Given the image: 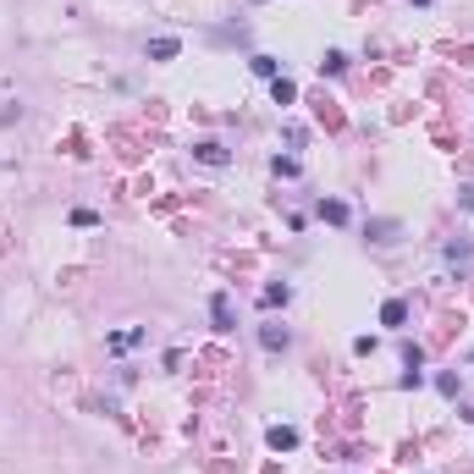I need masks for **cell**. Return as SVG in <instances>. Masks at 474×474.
Instances as JSON below:
<instances>
[{
    "mask_svg": "<svg viewBox=\"0 0 474 474\" xmlns=\"http://www.w3.org/2000/svg\"><path fill=\"white\" fill-rule=\"evenodd\" d=\"M193 160H199V165H210V171H221V165H227L232 155H227L221 144H215V138H205V144H193Z\"/></svg>",
    "mask_w": 474,
    "mask_h": 474,
    "instance_id": "1",
    "label": "cell"
},
{
    "mask_svg": "<svg viewBox=\"0 0 474 474\" xmlns=\"http://www.w3.org/2000/svg\"><path fill=\"white\" fill-rule=\"evenodd\" d=\"M138 342H144V326H127V331H110V336H105V348H110V353H133Z\"/></svg>",
    "mask_w": 474,
    "mask_h": 474,
    "instance_id": "2",
    "label": "cell"
},
{
    "mask_svg": "<svg viewBox=\"0 0 474 474\" xmlns=\"http://www.w3.org/2000/svg\"><path fill=\"white\" fill-rule=\"evenodd\" d=\"M210 320H215V331H232V326H237V314H232V298H227V292H215V298H210Z\"/></svg>",
    "mask_w": 474,
    "mask_h": 474,
    "instance_id": "3",
    "label": "cell"
},
{
    "mask_svg": "<svg viewBox=\"0 0 474 474\" xmlns=\"http://www.w3.org/2000/svg\"><path fill=\"white\" fill-rule=\"evenodd\" d=\"M265 447H270V453H292V447H298V431H292V425H270Z\"/></svg>",
    "mask_w": 474,
    "mask_h": 474,
    "instance_id": "4",
    "label": "cell"
},
{
    "mask_svg": "<svg viewBox=\"0 0 474 474\" xmlns=\"http://www.w3.org/2000/svg\"><path fill=\"white\" fill-rule=\"evenodd\" d=\"M287 342H292L287 326H259V348L265 353H287Z\"/></svg>",
    "mask_w": 474,
    "mask_h": 474,
    "instance_id": "5",
    "label": "cell"
},
{
    "mask_svg": "<svg viewBox=\"0 0 474 474\" xmlns=\"http://www.w3.org/2000/svg\"><path fill=\"white\" fill-rule=\"evenodd\" d=\"M177 50H182V44L171 39V34H165V39H149V44H144V56H149V61H177Z\"/></svg>",
    "mask_w": 474,
    "mask_h": 474,
    "instance_id": "6",
    "label": "cell"
},
{
    "mask_svg": "<svg viewBox=\"0 0 474 474\" xmlns=\"http://www.w3.org/2000/svg\"><path fill=\"white\" fill-rule=\"evenodd\" d=\"M397 237H403V227H397V221H370V243H381V248H392Z\"/></svg>",
    "mask_w": 474,
    "mask_h": 474,
    "instance_id": "7",
    "label": "cell"
},
{
    "mask_svg": "<svg viewBox=\"0 0 474 474\" xmlns=\"http://www.w3.org/2000/svg\"><path fill=\"white\" fill-rule=\"evenodd\" d=\"M320 221H331V227H348V205H342V199H320Z\"/></svg>",
    "mask_w": 474,
    "mask_h": 474,
    "instance_id": "8",
    "label": "cell"
},
{
    "mask_svg": "<svg viewBox=\"0 0 474 474\" xmlns=\"http://www.w3.org/2000/svg\"><path fill=\"white\" fill-rule=\"evenodd\" d=\"M403 320H408V304L403 298H386L381 304V326H403Z\"/></svg>",
    "mask_w": 474,
    "mask_h": 474,
    "instance_id": "9",
    "label": "cell"
},
{
    "mask_svg": "<svg viewBox=\"0 0 474 474\" xmlns=\"http://www.w3.org/2000/svg\"><path fill=\"white\" fill-rule=\"evenodd\" d=\"M270 100L292 105V100H298V83H292V78H270Z\"/></svg>",
    "mask_w": 474,
    "mask_h": 474,
    "instance_id": "10",
    "label": "cell"
},
{
    "mask_svg": "<svg viewBox=\"0 0 474 474\" xmlns=\"http://www.w3.org/2000/svg\"><path fill=\"white\" fill-rule=\"evenodd\" d=\"M348 72V56L342 50H326V61H320V78H342Z\"/></svg>",
    "mask_w": 474,
    "mask_h": 474,
    "instance_id": "11",
    "label": "cell"
},
{
    "mask_svg": "<svg viewBox=\"0 0 474 474\" xmlns=\"http://www.w3.org/2000/svg\"><path fill=\"white\" fill-rule=\"evenodd\" d=\"M287 298H292V287H287V282H270V287L259 292V304H265V309H276V304H287Z\"/></svg>",
    "mask_w": 474,
    "mask_h": 474,
    "instance_id": "12",
    "label": "cell"
},
{
    "mask_svg": "<svg viewBox=\"0 0 474 474\" xmlns=\"http://www.w3.org/2000/svg\"><path fill=\"white\" fill-rule=\"evenodd\" d=\"M248 66H254V78H282V72H276V56H254Z\"/></svg>",
    "mask_w": 474,
    "mask_h": 474,
    "instance_id": "13",
    "label": "cell"
},
{
    "mask_svg": "<svg viewBox=\"0 0 474 474\" xmlns=\"http://www.w3.org/2000/svg\"><path fill=\"white\" fill-rule=\"evenodd\" d=\"M270 171H276V177H298V171H304V165L292 160V155H276V160H270Z\"/></svg>",
    "mask_w": 474,
    "mask_h": 474,
    "instance_id": "14",
    "label": "cell"
},
{
    "mask_svg": "<svg viewBox=\"0 0 474 474\" xmlns=\"http://www.w3.org/2000/svg\"><path fill=\"white\" fill-rule=\"evenodd\" d=\"M436 392H441V397H458V392H463V381H458V375H436Z\"/></svg>",
    "mask_w": 474,
    "mask_h": 474,
    "instance_id": "15",
    "label": "cell"
},
{
    "mask_svg": "<svg viewBox=\"0 0 474 474\" xmlns=\"http://www.w3.org/2000/svg\"><path fill=\"white\" fill-rule=\"evenodd\" d=\"M403 364H408V370H419V364H425V348H419V342H403Z\"/></svg>",
    "mask_w": 474,
    "mask_h": 474,
    "instance_id": "16",
    "label": "cell"
},
{
    "mask_svg": "<svg viewBox=\"0 0 474 474\" xmlns=\"http://www.w3.org/2000/svg\"><path fill=\"white\" fill-rule=\"evenodd\" d=\"M282 138H287V149H304V138H309V133H304V127L292 122V127H287V133H282Z\"/></svg>",
    "mask_w": 474,
    "mask_h": 474,
    "instance_id": "17",
    "label": "cell"
},
{
    "mask_svg": "<svg viewBox=\"0 0 474 474\" xmlns=\"http://www.w3.org/2000/svg\"><path fill=\"white\" fill-rule=\"evenodd\" d=\"M458 205H463V210H474V187H458Z\"/></svg>",
    "mask_w": 474,
    "mask_h": 474,
    "instance_id": "18",
    "label": "cell"
},
{
    "mask_svg": "<svg viewBox=\"0 0 474 474\" xmlns=\"http://www.w3.org/2000/svg\"><path fill=\"white\" fill-rule=\"evenodd\" d=\"M254 6H265V0H254Z\"/></svg>",
    "mask_w": 474,
    "mask_h": 474,
    "instance_id": "19",
    "label": "cell"
}]
</instances>
